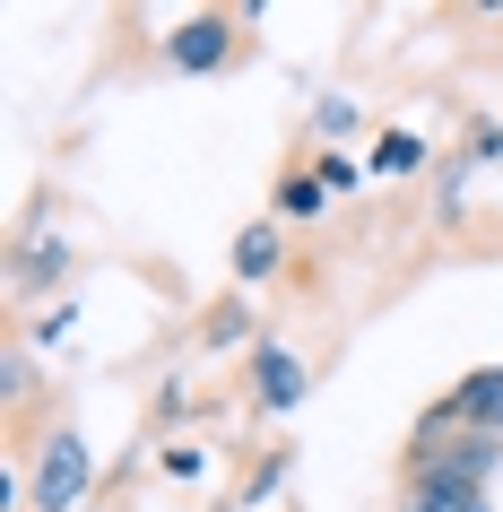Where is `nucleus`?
Instances as JSON below:
<instances>
[{"mask_svg":"<svg viewBox=\"0 0 503 512\" xmlns=\"http://www.w3.org/2000/svg\"><path fill=\"white\" fill-rule=\"evenodd\" d=\"M304 174H313V183L330 191V200H347V191H365V183H373L365 165H356V157H339V148H330V157H313V165H304Z\"/></svg>","mask_w":503,"mask_h":512,"instance_id":"obj_9","label":"nucleus"},{"mask_svg":"<svg viewBox=\"0 0 503 512\" xmlns=\"http://www.w3.org/2000/svg\"><path fill=\"white\" fill-rule=\"evenodd\" d=\"M313 131L321 139H347V131H365V113L347 105V96H330V105H313Z\"/></svg>","mask_w":503,"mask_h":512,"instance_id":"obj_12","label":"nucleus"},{"mask_svg":"<svg viewBox=\"0 0 503 512\" xmlns=\"http://www.w3.org/2000/svg\"><path fill=\"white\" fill-rule=\"evenodd\" d=\"M451 417V426H477V434H503V365H477V374H460L443 391V400H434Z\"/></svg>","mask_w":503,"mask_h":512,"instance_id":"obj_4","label":"nucleus"},{"mask_svg":"<svg viewBox=\"0 0 503 512\" xmlns=\"http://www.w3.org/2000/svg\"><path fill=\"white\" fill-rule=\"evenodd\" d=\"M278 261H287V243H278V226H269V217L235 235V287H261V278L278 270Z\"/></svg>","mask_w":503,"mask_h":512,"instance_id":"obj_7","label":"nucleus"},{"mask_svg":"<svg viewBox=\"0 0 503 512\" xmlns=\"http://www.w3.org/2000/svg\"><path fill=\"white\" fill-rule=\"evenodd\" d=\"M243 339H252V313H243V296H226L209 313V348H243Z\"/></svg>","mask_w":503,"mask_h":512,"instance_id":"obj_10","label":"nucleus"},{"mask_svg":"<svg viewBox=\"0 0 503 512\" xmlns=\"http://www.w3.org/2000/svg\"><path fill=\"white\" fill-rule=\"evenodd\" d=\"M399 512H495L486 486H451V478H399Z\"/></svg>","mask_w":503,"mask_h":512,"instance_id":"obj_6","label":"nucleus"},{"mask_svg":"<svg viewBox=\"0 0 503 512\" xmlns=\"http://www.w3.org/2000/svg\"><path fill=\"white\" fill-rule=\"evenodd\" d=\"M96 486V452H87V434H70L61 426L44 452H35V478H27V495H35V512H79V495Z\"/></svg>","mask_w":503,"mask_h":512,"instance_id":"obj_2","label":"nucleus"},{"mask_svg":"<svg viewBox=\"0 0 503 512\" xmlns=\"http://www.w3.org/2000/svg\"><path fill=\"white\" fill-rule=\"evenodd\" d=\"M0 391H9V408H27V391H35V365H27V348H9V365H0Z\"/></svg>","mask_w":503,"mask_h":512,"instance_id":"obj_13","label":"nucleus"},{"mask_svg":"<svg viewBox=\"0 0 503 512\" xmlns=\"http://www.w3.org/2000/svg\"><path fill=\"white\" fill-rule=\"evenodd\" d=\"M70 330H79V304H53V313L35 322V339H70Z\"/></svg>","mask_w":503,"mask_h":512,"instance_id":"obj_15","label":"nucleus"},{"mask_svg":"<svg viewBox=\"0 0 503 512\" xmlns=\"http://www.w3.org/2000/svg\"><path fill=\"white\" fill-rule=\"evenodd\" d=\"M61 270H70V243H44V252H27L18 278H61Z\"/></svg>","mask_w":503,"mask_h":512,"instance_id":"obj_14","label":"nucleus"},{"mask_svg":"<svg viewBox=\"0 0 503 512\" xmlns=\"http://www.w3.org/2000/svg\"><path fill=\"white\" fill-rule=\"evenodd\" d=\"M503 469V434L451 426L443 408H425L408 426V452H399V478H451V486H486Z\"/></svg>","mask_w":503,"mask_h":512,"instance_id":"obj_1","label":"nucleus"},{"mask_svg":"<svg viewBox=\"0 0 503 512\" xmlns=\"http://www.w3.org/2000/svg\"><path fill=\"white\" fill-rule=\"evenodd\" d=\"M321 200H330V191H321L313 174H287V183H278V209L287 217H321Z\"/></svg>","mask_w":503,"mask_h":512,"instance_id":"obj_11","label":"nucleus"},{"mask_svg":"<svg viewBox=\"0 0 503 512\" xmlns=\"http://www.w3.org/2000/svg\"><path fill=\"white\" fill-rule=\"evenodd\" d=\"M235 44H243V18H226V9H200V18H183V27L165 35V61L209 79V70H226V61H235Z\"/></svg>","mask_w":503,"mask_h":512,"instance_id":"obj_3","label":"nucleus"},{"mask_svg":"<svg viewBox=\"0 0 503 512\" xmlns=\"http://www.w3.org/2000/svg\"><path fill=\"white\" fill-rule=\"evenodd\" d=\"M252 400H261V408H295V400H304V365H295V348H278V339L252 348Z\"/></svg>","mask_w":503,"mask_h":512,"instance_id":"obj_5","label":"nucleus"},{"mask_svg":"<svg viewBox=\"0 0 503 512\" xmlns=\"http://www.w3.org/2000/svg\"><path fill=\"white\" fill-rule=\"evenodd\" d=\"M425 165V139L417 131H382L373 139V157H365V174H417Z\"/></svg>","mask_w":503,"mask_h":512,"instance_id":"obj_8","label":"nucleus"}]
</instances>
